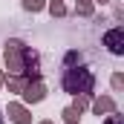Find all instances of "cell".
<instances>
[{
    "mask_svg": "<svg viewBox=\"0 0 124 124\" xmlns=\"http://www.w3.org/2000/svg\"><path fill=\"white\" fill-rule=\"evenodd\" d=\"M98 3H107V0H98Z\"/></svg>",
    "mask_w": 124,
    "mask_h": 124,
    "instance_id": "cell-9",
    "label": "cell"
},
{
    "mask_svg": "<svg viewBox=\"0 0 124 124\" xmlns=\"http://www.w3.org/2000/svg\"><path fill=\"white\" fill-rule=\"evenodd\" d=\"M101 110H113V101H110V98H101V101L95 104V113H101Z\"/></svg>",
    "mask_w": 124,
    "mask_h": 124,
    "instance_id": "cell-6",
    "label": "cell"
},
{
    "mask_svg": "<svg viewBox=\"0 0 124 124\" xmlns=\"http://www.w3.org/2000/svg\"><path fill=\"white\" fill-rule=\"evenodd\" d=\"M23 6L29 12H38V9H43V0H23Z\"/></svg>",
    "mask_w": 124,
    "mask_h": 124,
    "instance_id": "cell-5",
    "label": "cell"
},
{
    "mask_svg": "<svg viewBox=\"0 0 124 124\" xmlns=\"http://www.w3.org/2000/svg\"><path fill=\"white\" fill-rule=\"evenodd\" d=\"M9 113H12V118H15L17 124H29V118H26V113H23L20 107H15V104H12V107H9Z\"/></svg>",
    "mask_w": 124,
    "mask_h": 124,
    "instance_id": "cell-4",
    "label": "cell"
},
{
    "mask_svg": "<svg viewBox=\"0 0 124 124\" xmlns=\"http://www.w3.org/2000/svg\"><path fill=\"white\" fill-rule=\"evenodd\" d=\"M61 87L66 93L78 95V93H90L93 90V72L90 69H84V66H78V69H66L61 78Z\"/></svg>",
    "mask_w": 124,
    "mask_h": 124,
    "instance_id": "cell-1",
    "label": "cell"
},
{
    "mask_svg": "<svg viewBox=\"0 0 124 124\" xmlns=\"http://www.w3.org/2000/svg\"><path fill=\"white\" fill-rule=\"evenodd\" d=\"M104 43L110 46V52H113V55H121V52H124V32H121V29H113V32H107Z\"/></svg>",
    "mask_w": 124,
    "mask_h": 124,
    "instance_id": "cell-2",
    "label": "cell"
},
{
    "mask_svg": "<svg viewBox=\"0 0 124 124\" xmlns=\"http://www.w3.org/2000/svg\"><path fill=\"white\" fill-rule=\"evenodd\" d=\"M107 124H121V121H118V116H113V118H107Z\"/></svg>",
    "mask_w": 124,
    "mask_h": 124,
    "instance_id": "cell-8",
    "label": "cell"
},
{
    "mask_svg": "<svg viewBox=\"0 0 124 124\" xmlns=\"http://www.w3.org/2000/svg\"><path fill=\"white\" fill-rule=\"evenodd\" d=\"M63 116H66V121H75V116H78V110H66Z\"/></svg>",
    "mask_w": 124,
    "mask_h": 124,
    "instance_id": "cell-7",
    "label": "cell"
},
{
    "mask_svg": "<svg viewBox=\"0 0 124 124\" xmlns=\"http://www.w3.org/2000/svg\"><path fill=\"white\" fill-rule=\"evenodd\" d=\"M0 124H3V118H0Z\"/></svg>",
    "mask_w": 124,
    "mask_h": 124,
    "instance_id": "cell-10",
    "label": "cell"
},
{
    "mask_svg": "<svg viewBox=\"0 0 124 124\" xmlns=\"http://www.w3.org/2000/svg\"><path fill=\"white\" fill-rule=\"evenodd\" d=\"M23 95H26V101H40V98H43V84H38V81H35V84H29Z\"/></svg>",
    "mask_w": 124,
    "mask_h": 124,
    "instance_id": "cell-3",
    "label": "cell"
}]
</instances>
